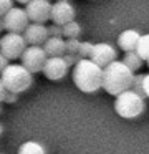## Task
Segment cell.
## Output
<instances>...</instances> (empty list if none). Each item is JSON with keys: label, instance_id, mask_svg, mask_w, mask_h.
<instances>
[{"label": "cell", "instance_id": "1", "mask_svg": "<svg viewBox=\"0 0 149 154\" xmlns=\"http://www.w3.org/2000/svg\"><path fill=\"white\" fill-rule=\"evenodd\" d=\"M132 81H134V71L124 61L116 60L103 68V90L111 96H118L131 90Z\"/></svg>", "mask_w": 149, "mask_h": 154}, {"label": "cell", "instance_id": "2", "mask_svg": "<svg viewBox=\"0 0 149 154\" xmlns=\"http://www.w3.org/2000/svg\"><path fill=\"white\" fill-rule=\"evenodd\" d=\"M73 83L83 93H96L103 88V68L91 58H79L73 66Z\"/></svg>", "mask_w": 149, "mask_h": 154}, {"label": "cell", "instance_id": "3", "mask_svg": "<svg viewBox=\"0 0 149 154\" xmlns=\"http://www.w3.org/2000/svg\"><path fill=\"white\" fill-rule=\"evenodd\" d=\"M0 80L10 93H25L33 83V73L23 65L12 63L0 73Z\"/></svg>", "mask_w": 149, "mask_h": 154}, {"label": "cell", "instance_id": "4", "mask_svg": "<svg viewBox=\"0 0 149 154\" xmlns=\"http://www.w3.org/2000/svg\"><path fill=\"white\" fill-rule=\"evenodd\" d=\"M114 111L118 116L124 118V119H134V118L141 116L146 109V101L144 96L136 93L134 90H128L124 93L114 96Z\"/></svg>", "mask_w": 149, "mask_h": 154}, {"label": "cell", "instance_id": "5", "mask_svg": "<svg viewBox=\"0 0 149 154\" xmlns=\"http://www.w3.org/2000/svg\"><path fill=\"white\" fill-rule=\"evenodd\" d=\"M25 50H26V40L22 33L7 32V33L0 38V51H2L8 60L22 58V55Z\"/></svg>", "mask_w": 149, "mask_h": 154}, {"label": "cell", "instance_id": "6", "mask_svg": "<svg viewBox=\"0 0 149 154\" xmlns=\"http://www.w3.org/2000/svg\"><path fill=\"white\" fill-rule=\"evenodd\" d=\"M46 60H48V55H46L45 48L40 47V45H30L26 47V50L22 55V65L30 70L32 73H38L43 71Z\"/></svg>", "mask_w": 149, "mask_h": 154}, {"label": "cell", "instance_id": "7", "mask_svg": "<svg viewBox=\"0 0 149 154\" xmlns=\"http://www.w3.org/2000/svg\"><path fill=\"white\" fill-rule=\"evenodd\" d=\"M28 14L25 8L20 7H12L3 17V25H5L7 32H13V33H23L28 27Z\"/></svg>", "mask_w": 149, "mask_h": 154}, {"label": "cell", "instance_id": "8", "mask_svg": "<svg viewBox=\"0 0 149 154\" xmlns=\"http://www.w3.org/2000/svg\"><path fill=\"white\" fill-rule=\"evenodd\" d=\"M51 5L50 0H32L26 4L25 10L33 23H45L51 18Z\"/></svg>", "mask_w": 149, "mask_h": 154}, {"label": "cell", "instance_id": "9", "mask_svg": "<svg viewBox=\"0 0 149 154\" xmlns=\"http://www.w3.org/2000/svg\"><path fill=\"white\" fill-rule=\"evenodd\" d=\"M70 65L66 63L65 57H48L45 66H43V75L51 81H60L66 76Z\"/></svg>", "mask_w": 149, "mask_h": 154}, {"label": "cell", "instance_id": "10", "mask_svg": "<svg viewBox=\"0 0 149 154\" xmlns=\"http://www.w3.org/2000/svg\"><path fill=\"white\" fill-rule=\"evenodd\" d=\"M75 7L68 0H56L51 5V22L58 25H66L75 20Z\"/></svg>", "mask_w": 149, "mask_h": 154}, {"label": "cell", "instance_id": "11", "mask_svg": "<svg viewBox=\"0 0 149 154\" xmlns=\"http://www.w3.org/2000/svg\"><path fill=\"white\" fill-rule=\"evenodd\" d=\"M116 48L113 47V45L109 43H95V47H93V53H91V60L95 61L96 65H99L101 68L108 66L109 63H113V61H116Z\"/></svg>", "mask_w": 149, "mask_h": 154}, {"label": "cell", "instance_id": "12", "mask_svg": "<svg viewBox=\"0 0 149 154\" xmlns=\"http://www.w3.org/2000/svg\"><path fill=\"white\" fill-rule=\"evenodd\" d=\"M23 37L28 45H40L42 47L50 37L48 27H45V23H30L26 30L23 32Z\"/></svg>", "mask_w": 149, "mask_h": 154}, {"label": "cell", "instance_id": "13", "mask_svg": "<svg viewBox=\"0 0 149 154\" xmlns=\"http://www.w3.org/2000/svg\"><path fill=\"white\" fill-rule=\"evenodd\" d=\"M139 38H141V35H139L138 30L128 28V30H124V32L119 33L118 47L121 48L124 53H128V51H136V47H138V43H139Z\"/></svg>", "mask_w": 149, "mask_h": 154}, {"label": "cell", "instance_id": "14", "mask_svg": "<svg viewBox=\"0 0 149 154\" xmlns=\"http://www.w3.org/2000/svg\"><path fill=\"white\" fill-rule=\"evenodd\" d=\"M43 48L48 57H63L66 53V40H63V37H48Z\"/></svg>", "mask_w": 149, "mask_h": 154}, {"label": "cell", "instance_id": "15", "mask_svg": "<svg viewBox=\"0 0 149 154\" xmlns=\"http://www.w3.org/2000/svg\"><path fill=\"white\" fill-rule=\"evenodd\" d=\"M17 154H46V151L36 141H26V143H23L18 147V152Z\"/></svg>", "mask_w": 149, "mask_h": 154}, {"label": "cell", "instance_id": "16", "mask_svg": "<svg viewBox=\"0 0 149 154\" xmlns=\"http://www.w3.org/2000/svg\"><path fill=\"white\" fill-rule=\"evenodd\" d=\"M123 61H124V63L128 65L132 71H138L139 68L142 66V61H144V60H142V58L136 53V51H128V53H124Z\"/></svg>", "mask_w": 149, "mask_h": 154}, {"label": "cell", "instance_id": "17", "mask_svg": "<svg viewBox=\"0 0 149 154\" xmlns=\"http://www.w3.org/2000/svg\"><path fill=\"white\" fill-rule=\"evenodd\" d=\"M136 53H138L144 61H147V58H149V33L141 35L139 43H138V47H136Z\"/></svg>", "mask_w": 149, "mask_h": 154}, {"label": "cell", "instance_id": "18", "mask_svg": "<svg viewBox=\"0 0 149 154\" xmlns=\"http://www.w3.org/2000/svg\"><path fill=\"white\" fill-rule=\"evenodd\" d=\"M81 33V25L78 22H70V23L63 25V37L65 38H78Z\"/></svg>", "mask_w": 149, "mask_h": 154}, {"label": "cell", "instance_id": "19", "mask_svg": "<svg viewBox=\"0 0 149 154\" xmlns=\"http://www.w3.org/2000/svg\"><path fill=\"white\" fill-rule=\"evenodd\" d=\"M93 47H95V43H91V42H81V43H79V50H78L79 58H89L91 57Z\"/></svg>", "mask_w": 149, "mask_h": 154}, {"label": "cell", "instance_id": "20", "mask_svg": "<svg viewBox=\"0 0 149 154\" xmlns=\"http://www.w3.org/2000/svg\"><path fill=\"white\" fill-rule=\"evenodd\" d=\"M131 90H134L136 93H139L141 96H144V75H134V81H132Z\"/></svg>", "mask_w": 149, "mask_h": 154}, {"label": "cell", "instance_id": "21", "mask_svg": "<svg viewBox=\"0 0 149 154\" xmlns=\"http://www.w3.org/2000/svg\"><path fill=\"white\" fill-rule=\"evenodd\" d=\"M79 43H81V42H79L78 38H66V53L78 55Z\"/></svg>", "mask_w": 149, "mask_h": 154}, {"label": "cell", "instance_id": "22", "mask_svg": "<svg viewBox=\"0 0 149 154\" xmlns=\"http://www.w3.org/2000/svg\"><path fill=\"white\" fill-rule=\"evenodd\" d=\"M48 33H50V37H63V25L51 23L48 27Z\"/></svg>", "mask_w": 149, "mask_h": 154}, {"label": "cell", "instance_id": "23", "mask_svg": "<svg viewBox=\"0 0 149 154\" xmlns=\"http://www.w3.org/2000/svg\"><path fill=\"white\" fill-rule=\"evenodd\" d=\"M12 0H0V18L5 17V14L12 8Z\"/></svg>", "mask_w": 149, "mask_h": 154}, {"label": "cell", "instance_id": "24", "mask_svg": "<svg viewBox=\"0 0 149 154\" xmlns=\"http://www.w3.org/2000/svg\"><path fill=\"white\" fill-rule=\"evenodd\" d=\"M17 100H18V94L17 93H7V96H5V101L3 103H8V104H13V103H17Z\"/></svg>", "mask_w": 149, "mask_h": 154}, {"label": "cell", "instance_id": "25", "mask_svg": "<svg viewBox=\"0 0 149 154\" xmlns=\"http://www.w3.org/2000/svg\"><path fill=\"white\" fill-rule=\"evenodd\" d=\"M8 61H10V60H8V58H7V57H5V55H3V53H2V51H0V73H2V71H3V70H5V68H7V66H8V65H10V63H8Z\"/></svg>", "mask_w": 149, "mask_h": 154}, {"label": "cell", "instance_id": "26", "mask_svg": "<svg viewBox=\"0 0 149 154\" xmlns=\"http://www.w3.org/2000/svg\"><path fill=\"white\" fill-rule=\"evenodd\" d=\"M7 88H5V85L2 83V80H0V103H3L5 101V96H7Z\"/></svg>", "mask_w": 149, "mask_h": 154}, {"label": "cell", "instance_id": "27", "mask_svg": "<svg viewBox=\"0 0 149 154\" xmlns=\"http://www.w3.org/2000/svg\"><path fill=\"white\" fill-rule=\"evenodd\" d=\"M144 96L149 98V73L144 75Z\"/></svg>", "mask_w": 149, "mask_h": 154}, {"label": "cell", "instance_id": "28", "mask_svg": "<svg viewBox=\"0 0 149 154\" xmlns=\"http://www.w3.org/2000/svg\"><path fill=\"white\" fill-rule=\"evenodd\" d=\"M15 2H18V4H23V5H26V4H30L32 0H15Z\"/></svg>", "mask_w": 149, "mask_h": 154}, {"label": "cell", "instance_id": "29", "mask_svg": "<svg viewBox=\"0 0 149 154\" xmlns=\"http://www.w3.org/2000/svg\"><path fill=\"white\" fill-rule=\"evenodd\" d=\"M5 30V25H3V18H0V32Z\"/></svg>", "mask_w": 149, "mask_h": 154}, {"label": "cell", "instance_id": "30", "mask_svg": "<svg viewBox=\"0 0 149 154\" xmlns=\"http://www.w3.org/2000/svg\"><path fill=\"white\" fill-rule=\"evenodd\" d=\"M2 133H3V126L0 124V136H2Z\"/></svg>", "mask_w": 149, "mask_h": 154}, {"label": "cell", "instance_id": "31", "mask_svg": "<svg viewBox=\"0 0 149 154\" xmlns=\"http://www.w3.org/2000/svg\"><path fill=\"white\" fill-rule=\"evenodd\" d=\"M0 104H2V103H0ZM0 113H2V106H0Z\"/></svg>", "mask_w": 149, "mask_h": 154}, {"label": "cell", "instance_id": "32", "mask_svg": "<svg viewBox=\"0 0 149 154\" xmlns=\"http://www.w3.org/2000/svg\"><path fill=\"white\" fill-rule=\"evenodd\" d=\"M147 65H149V58H147Z\"/></svg>", "mask_w": 149, "mask_h": 154}, {"label": "cell", "instance_id": "33", "mask_svg": "<svg viewBox=\"0 0 149 154\" xmlns=\"http://www.w3.org/2000/svg\"><path fill=\"white\" fill-rule=\"evenodd\" d=\"M0 154H2V152H0Z\"/></svg>", "mask_w": 149, "mask_h": 154}]
</instances>
